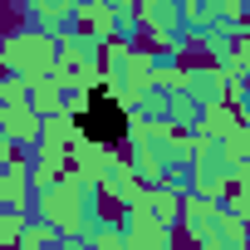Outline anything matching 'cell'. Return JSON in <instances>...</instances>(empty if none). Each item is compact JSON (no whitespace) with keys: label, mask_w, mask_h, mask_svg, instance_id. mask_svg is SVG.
<instances>
[{"label":"cell","mask_w":250,"mask_h":250,"mask_svg":"<svg viewBox=\"0 0 250 250\" xmlns=\"http://www.w3.org/2000/svg\"><path fill=\"white\" fill-rule=\"evenodd\" d=\"M74 123H79V133H83L88 143H98V147H113V143L128 138V113H123V103H118L108 88H93Z\"/></svg>","instance_id":"obj_1"}]
</instances>
